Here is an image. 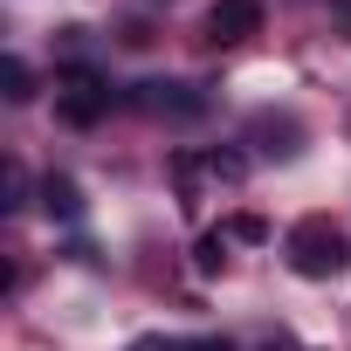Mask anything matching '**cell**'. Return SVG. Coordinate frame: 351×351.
Returning a JSON list of instances; mask_svg holds the SVG:
<instances>
[{"label":"cell","instance_id":"obj_1","mask_svg":"<svg viewBox=\"0 0 351 351\" xmlns=\"http://www.w3.org/2000/svg\"><path fill=\"white\" fill-rule=\"evenodd\" d=\"M282 255H289V269H296L303 282H330V276L351 269V234H344L330 214H303V221L282 234Z\"/></svg>","mask_w":351,"mask_h":351},{"label":"cell","instance_id":"obj_2","mask_svg":"<svg viewBox=\"0 0 351 351\" xmlns=\"http://www.w3.org/2000/svg\"><path fill=\"white\" fill-rule=\"evenodd\" d=\"M56 104H62V117H69V124H97V117L110 110V83H104L97 69H83V62H76V69L62 76V97H56Z\"/></svg>","mask_w":351,"mask_h":351},{"label":"cell","instance_id":"obj_3","mask_svg":"<svg viewBox=\"0 0 351 351\" xmlns=\"http://www.w3.org/2000/svg\"><path fill=\"white\" fill-rule=\"evenodd\" d=\"M248 35H262V0H214L207 8V42L214 49H234Z\"/></svg>","mask_w":351,"mask_h":351},{"label":"cell","instance_id":"obj_4","mask_svg":"<svg viewBox=\"0 0 351 351\" xmlns=\"http://www.w3.org/2000/svg\"><path fill=\"white\" fill-rule=\"evenodd\" d=\"M138 104L145 110H165V117H200L207 97H193L186 83H138Z\"/></svg>","mask_w":351,"mask_h":351},{"label":"cell","instance_id":"obj_5","mask_svg":"<svg viewBox=\"0 0 351 351\" xmlns=\"http://www.w3.org/2000/svg\"><path fill=\"white\" fill-rule=\"evenodd\" d=\"M42 207H49V221H76L83 214V193H76L69 172H49V180H42Z\"/></svg>","mask_w":351,"mask_h":351},{"label":"cell","instance_id":"obj_6","mask_svg":"<svg viewBox=\"0 0 351 351\" xmlns=\"http://www.w3.org/2000/svg\"><path fill=\"white\" fill-rule=\"evenodd\" d=\"M255 138H262V152H276V158H296V138H303V124L296 117H255Z\"/></svg>","mask_w":351,"mask_h":351},{"label":"cell","instance_id":"obj_7","mask_svg":"<svg viewBox=\"0 0 351 351\" xmlns=\"http://www.w3.org/2000/svg\"><path fill=\"white\" fill-rule=\"evenodd\" d=\"M193 269H200V276H221V269H228V234H200Z\"/></svg>","mask_w":351,"mask_h":351},{"label":"cell","instance_id":"obj_8","mask_svg":"<svg viewBox=\"0 0 351 351\" xmlns=\"http://www.w3.org/2000/svg\"><path fill=\"white\" fill-rule=\"evenodd\" d=\"M0 83H8V97H14V104H28V97H35V76H28V62H21V56L0 62Z\"/></svg>","mask_w":351,"mask_h":351},{"label":"cell","instance_id":"obj_9","mask_svg":"<svg viewBox=\"0 0 351 351\" xmlns=\"http://www.w3.org/2000/svg\"><path fill=\"white\" fill-rule=\"evenodd\" d=\"M228 241H269V221L241 214V221H228Z\"/></svg>","mask_w":351,"mask_h":351},{"label":"cell","instance_id":"obj_10","mask_svg":"<svg viewBox=\"0 0 351 351\" xmlns=\"http://www.w3.org/2000/svg\"><path fill=\"white\" fill-rule=\"evenodd\" d=\"M344 28H351V8H344Z\"/></svg>","mask_w":351,"mask_h":351}]
</instances>
